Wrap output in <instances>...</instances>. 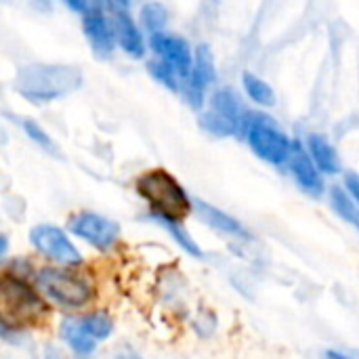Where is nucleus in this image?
<instances>
[{
  "label": "nucleus",
  "instance_id": "obj_3",
  "mask_svg": "<svg viewBox=\"0 0 359 359\" xmlns=\"http://www.w3.org/2000/svg\"><path fill=\"white\" fill-rule=\"evenodd\" d=\"M0 320L2 328L21 330L46 316V305L40 294L19 276L4 273L0 282Z\"/></svg>",
  "mask_w": 359,
  "mask_h": 359
},
{
  "label": "nucleus",
  "instance_id": "obj_20",
  "mask_svg": "<svg viewBox=\"0 0 359 359\" xmlns=\"http://www.w3.org/2000/svg\"><path fill=\"white\" fill-rule=\"evenodd\" d=\"M139 19H141V27L149 36H156V34L166 32L168 11L160 2H147V4H143V8L139 13Z\"/></svg>",
  "mask_w": 359,
  "mask_h": 359
},
{
  "label": "nucleus",
  "instance_id": "obj_19",
  "mask_svg": "<svg viewBox=\"0 0 359 359\" xmlns=\"http://www.w3.org/2000/svg\"><path fill=\"white\" fill-rule=\"evenodd\" d=\"M242 86H244L248 99H252V103L263 105V107H271L276 103V90L257 74L244 72L242 74Z\"/></svg>",
  "mask_w": 359,
  "mask_h": 359
},
{
  "label": "nucleus",
  "instance_id": "obj_27",
  "mask_svg": "<svg viewBox=\"0 0 359 359\" xmlns=\"http://www.w3.org/2000/svg\"><path fill=\"white\" fill-rule=\"evenodd\" d=\"M324 359H359V351H351V349H328L324 353Z\"/></svg>",
  "mask_w": 359,
  "mask_h": 359
},
{
  "label": "nucleus",
  "instance_id": "obj_22",
  "mask_svg": "<svg viewBox=\"0 0 359 359\" xmlns=\"http://www.w3.org/2000/svg\"><path fill=\"white\" fill-rule=\"evenodd\" d=\"M147 72L151 74V78L156 82H160L164 88L172 90V93H181V86H183V78L164 61L156 59V61H149L147 63Z\"/></svg>",
  "mask_w": 359,
  "mask_h": 359
},
{
  "label": "nucleus",
  "instance_id": "obj_9",
  "mask_svg": "<svg viewBox=\"0 0 359 359\" xmlns=\"http://www.w3.org/2000/svg\"><path fill=\"white\" fill-rule=\"evenodd\" d=\"M149 48L156 53L160 61L168 63L183 80L189 76L194 67V50L185 38L162 32V34L149 36Z\"/></svg>",
  "mask_w": 359,
  "mask_h": 359
},
{
  "label": "nucleus",
  "instance_id": "obj_6",
  "mask_svg": "<svg viewBox=\"0 0 359 359\" xmlns=\"http://www.w3.org/2000/svg\"><path fill=\"white\" fill-rule=\"evenodd\" d=\"M29 244L48 261L61 267H78L82 265V255L67 238V233L50 223H40L29 231Z\"/></svg>",
  "mask_w": 359,
  "mask_h": 359
},
{
  "label": "nucleus",
  "instance_id": "obj_8",
  "mask_svg": "<svg viewBox=\"0 0 359 359\" xmlns=\"http://www.w3.org/2000/svg\"><path fill=\"white\" fill-rule=\"evenodd\" d=\"M215 80H217L215 55L208 44H200L194 50V67L181 86V95H183L185 103L191 109L200 111L206 101V90L212 86Z\"/></svg>",
  "mask_w": 359,
  "mask_h": 359
},
{
  "label": "nucleus",
  "instance_id": "obj_13",
  "mask_svg": "<svg viewBox=\"0 0 359 359\" xmlns=\"http://www.w3.org/2000/svg\"><path fill=\"white\" fill-rule=\"evenodd\" d=\"M210 109L215 114H219L221 118H225L238 130V135H246V130L250 126V120L255 116V111H248L244 101L231 88L215 90L212 97H210Z\"/></svg>",
  "mask_w": 359,
  "mask_h": 359
},
{
  "label": "nucleus",
  "instance_id": "obj_21",
  "mask_svg": "<svg viewBox=\"0 0 359 359\" xmlns=\"http://www.w3.org/2000/svg\"><path fill=\"white\" fill-rule=\"evenodd\" d=\"M80 322L84 326V330L99 343L105 341L111 332H114V322L107 313L103 311H93V313H84L80 316Z\"/></svg>",
  "mask_w": 359,
  "mask_h": 359
},
{
  "label": "nucleus",
  "instance_id": "obj_4",
  "mask_svg": "<svg viewBox=\"0 0 359 359\" xmlns=\"http://www.w3.org/2000/svg\"><path fill=\"white\" fill-rule=\"evenodd\" d=\"M38 290L55 305L63 309H82L86 307L93 297V284L72 271V267H44L36 273Z\"/></svg>",
  "mask_w": 359,
  "mask_h": 359
},
{
  "label": "nucleus",
  "instance_id": "obj_2",
  "mask_svg": "<svg viewBox=\"0 0 359 359\" xmlns=\"http://www.w3.org/2000/svg\"><path fill=\"white\" fill-rule=\"evenodd\" d=\"M137 194L149 204L151 215L168 217V219H183L191 212L194 204L181 183L162 168H154L143 172L135 183Z\"/></svg>",
  "mask_w": 359,
  "mask_h": 359
},
{
  "label": "nucleus",
  "instance_id": "obj_24",
  "mask_svg": "<svg viewBox=\"0 0 359 359\" xmlns=\"http://www.w3.org/2000/svg\"><path fill=\"white\" fill-rule=\"evenodd\" d=\"M23 133L27 135L29 141H34L38 147H42L48 154H57V145L50 139V135L36 122V120H23Z\"/></svg>",
  "mask_w": 359,
  "mask_h": 359
},
{
  "label": "nucleus",
  "instance_id": "obj_12",
  "mask_svg": "<svg viewBox=\"0 0 359 359\" xmlns=\"http://www.w3.org/2000/svg\"><path fill=\"white\" fill-rule=\"evenodd\" d=\"M82 29L84 36L88 38L93 53L101 59L109 57L116 50V29H114V21H109L105 17V11L90 6L84 15H82Z\"/></svg>",
  "mask_w": 359,
  "mask_h": 359
},
{
  "label": "nucleus",
  "instance_id": "obj_18",
  "mask_svg": "<svg viewBox=\"0 0 359 359\" xmlns=\"http://www.w3.org/2000/svg\"><path fill=\"white\" fill-rule=\"evenodd\" d=\"M158 225H162V229L164 231H168V236L187 252V255H191V257H196V259H200L204 252H202V248L198 246V242L194 240V236L185 229V225H181L179 221H175V219H168V217H156V215H149Z\"/></svg>",
  "mask_w": 359,
  "mask_h": 359
},
{
  "label": "nucleus",
  "instance_id": "obj_23",
  "mask_svg": "<svg viewBox=\"0 0 359 359\" xmlns=\"http://www.w3.org/2000/svg\"><path fill=\"white\" fill-rule=\"evenodd\" d=\"M200 126L204 130H208L210 135H215V137H236L238 135V130L225 118H221L219 114H215L212 109H208V111L202 114Z\"/></svg>",
  "mask_w": 359,
  "mask_h": 359
},
{
  "label": "nucleus",
  "instance_id": "obj_14",
  "mask_svg": "<svg viewBox=\"0 0 359 359\" xmlns=\"http://www.w3.org/2000/svg\"><path fill=\"white\" fill-rule=\"evenodd\" d=\"M194 208H196L198 217H200L210 229H215V231H219V233H225V236H231V238H242V240H248V238H250L248 229H246L238 219H233L231 215L223 212L221 208H217V206H212V204H208V202H202V200L194 202Z\"/></svg>",
  "mask_w": 359,
  "mask_h": 359
},
{
  "label": "nucleus",
  "instance_id": "obj_1",
  "mask_svg": "<svg viewBox=\"0 0 359 359\" xmlns=\"http://www.w3.org/2000/svg\"><path fill=\"white\" fill-rule=\"evenodd\" d=\"M82 84V72L74 65L32 63L17 72L15 88L21 97L34 103L61 99Z\"/></svg>",
  "mask_w": 359,
  "mask_h": 359
},
{
  "label": "nucleus",
  "instance_id": "obj_26",
  "mask_svg": "<svg viewBox=\"0 0 359 359\" xmlns=\"http://www.w3.org/2000/svg\"><path fill=\"white\" fill-rule=\"evenodd\" d=\"M42 359H69L67 353L59 347V345H53V343H46L42 347Z\"/></svg>",
  "mask_w": 359,
  "mask_h": 359
},
{
  "label": "nucleus",
  "instance_id": "obj_15",
  "mask_svg": "<svg viewBox=\"0 0 359 359\" xmlns=\"http://www.w3.org/2000/svg\"><path fill=\"white\" fill-rule=\"evenodd\" d=\"M59 337L76 355H90L97 349V341L84 330L80 316L65 318L59 326Z\"/></svg>",
  "mask_w": 359,
  "mask_h": 359
},
{
  "label": "nucleus",
  "instance_id": "obj_10",
  "mask_svg": "<svg viewBox=\"0 0 359 359\" xmlns=\"http://www.w3.org/2000/svg\"><path fill=\"white\" fill-rule=\"evenodd\" d=\"M290 175L294 177L297 185L313 196V198H320L324 194V179H322V170L318 168V164L313 162L307 145H303L301 141H294L292 143V151H290V158L286 162Z\"/></svg>",
  "mask_w": 359,
  "mask_h": 359
},
{
  "label": "nucleus",
  "instance_id": "obj_30",
  "mask_svg": "<svg viewBox=\"0 0 359 359\" xmlns=\"http://www.w3.org/2000/svg\"><path fill=\"white\" fill-rule=\"evenodd\" d=\"M120 359H122V358H120Z\"/></svg>",
  "mask_w": 359,
  "mask_h": 359
},
{
  "label": "nucleus",
  "instance_id": "obj_29",
  "mask_svg": "<svg viewBox=\"0 0 359 359\" xmlns=\"http://www.w3.org/2000/svg\"><path fill=\"white\" fill-rule=\"evenodd\" d=\"M93 6L101 11H114V0H93Z\"/></svg>",
  "mask_w": 359,
  "mask_h": 359
},
{
  "label": "nucleus",
  "instance_id": "obj_17",
  "mask_svg": "<svg viewBox=\"0 0 359 359\" xmlns=\"http://www.w3.org/2000/svg\"><path fill=\"white\" fill-rule=\"evenodd\" d=\"M330 206L339 219H343L349 227L359 231V204L351 198L345 187H330Z\"/></svg>",
  "mask_w": 359,
  "mask_h": 359
},
{
  "label": "nucleus",
  "instance_id": "obj_11",
  "mask_svg": "<svg viewBox=\"0 0 359 359\" xmlns=\"http://www.w3.org/2000/svg\"><path fill=\"white\" fill-rule=\"evenodd\" d=\"M114 29H116V40L120 48L135 59H141L145 55V40L130 15V0H114Z\"/></svg>",
  "mask_w": 359,
  "mask_h": 359
},
{
  "label": "nucleus",
  "instance_id": "obj_7",
  "mask_svg": "<svg viewBox=\"0 0 359 359\" xmlns=\"http://www.w3.org/2000/svg\"><path fill=\"white\" fill-rule=\"evenodd\" d=\"M67 229L97 250H109L120 238V225L103 215L80 210L67 219Z\"/></svg>",
  "mask_w": 359,
  "mask_h": 359
},
{
  "label": "nucleus",
  "instance_id": "obj_28",
  "mask_svg": "<svg viewBox=\"0 0 359 359\" xmlns=\"http://www.w3.org/2000/svg\"><path fill=\"white\" fill-rule=\"evenodd\" d=\"M61 2H65L72 11H76V13H86L90 6H88V0H61Z\"/></svg>",
  "mask_w": 359,
  "mask_h": 359
},
{
  "label": "nucleus",
  "instance_id": "obj_5",
  "mask_svg": "<svg viewBox=\"0 0 359 359\" xmlns=\"http://www.w3.org/2000/svg\"><path fill=\"white\" fill-rule=\"evenodd\" d=\"M244 137L255 156L261 158L263 162L273 166H282L288 162L294 139H290L269 116L255 114Z\"/></svg>",
  "mask_w": 359,
  "mask_h": 359
},
{
  "label": "nucleus",
  "instance_id": "obj_16",
  "mask_svg": "<svg viewBox=\"0 0 359 359\" xmlns=\"http://www.w3.org/2000/svg\"><path fill=\"white\" fill-rule=\"evenodd\" d=\"M305 145H307L313 162L322 170V175H339L341 172L339 151H337V147L326 137H322V135H309Z\"/></svg>",
  "mask_w": 359,
  "mask_h": 359
},
{
  "label": "nucleus",
  "instance_id": "obj_25",
  "mask_svg": "<svg viewBox=\"0 0 359 359\" xmlns=\"http://www.w3.org/2000/svg\"><path fill=\"white\" fill-rule=\"evenodd\" d=\"M345 189L351 194V198L359 204V172H347L345 175Z\"/></svg>",
  "mask_w": 359,
  "mask_h": 359
}]
</instances>
